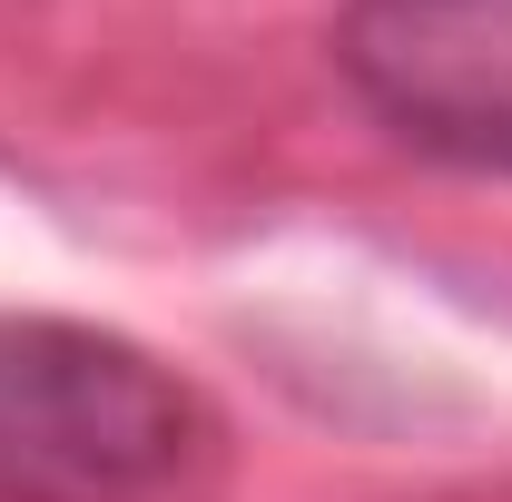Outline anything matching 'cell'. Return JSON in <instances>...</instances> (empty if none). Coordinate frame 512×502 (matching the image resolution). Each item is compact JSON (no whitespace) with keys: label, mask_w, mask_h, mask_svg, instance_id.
<instances>
[{"label":"cell","mask_w":512,"mask_h":502,"mask_svg":"<svg viewBox=\"0 0 512 502\" xmlns=\"http://www.w3.org/2000/svg\"><path fill=\"white\" fill-rule=\"evenodd\" d=\"M217 414L148 345L79 315H0V502H178Z\"/></svg>","instance_id":"6da1fadb"},{"label":"cell","mask_w":512,"mask_h":502,"mask_svg":"<svg viewBox=\"0 0 512 502\" xmlns=\"http://www.w3.org/2000/svg\"><path fill=\"white\" fill-rule=\"evenodd\" d=\"M335 69L404 148L512 178V0H345Z\"/></svg>","instance_id":"7a4b0ae2"}]
</instances>
